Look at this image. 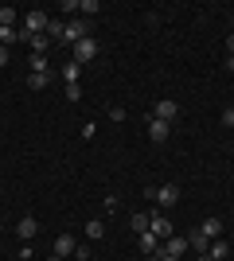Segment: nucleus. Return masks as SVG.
I'll use <instances>...</instances> for the list:
<instances>
[{"mask_svg":"<svg viewBox=\"0 0 234 261\" xmlns=\"http://www.w3.org/2000/svg\"><path fill=\"white\" fill-rule=\"evenodd\" d=\"M148 230H152L156 238H172V222H168L164 215H152V218H148Z\"/></svg>","mask_w":234,"mask_h":261,"instance_id":"6e6552de","label":"nucleus"},{"mask_svg":"<svg viewBox=\"0 0 234 261\" xmlns=\"http://www.w3.org/2000/svg\"><path fill=\"white\" fill-rule=\"evenodd\" d=\"M148 218H152V215H145V211H137V215L129 218V222H133V230H137V234H145V230H148Z\"/></svg>","mask_w":234,"mask_h":261,"instance_id":"a211bd4d","label":"nucleus"},{"mask_svg":"<svg viewBox=\"0 0 234 261\" xmlns=\"http://www.w3.org/2000/svg\"><path fill=\"white\" fill-rule=\"evenodd\" d=\"M8 63V47H0V66Z\"/></svg>","mask_w":234,"mask_h":261,"instance_id":"a878e982","label":"nucleus"},{"mask_svg":"<svg viewBox=\"0 0 234 261\" xmlns=\"http://www.w3.org/2000/svg\"><path fill=\"white\" fill-rule=\"evenodd\" d=\"M63 39H70V43L86 39V23H82V20H67V32H63Z\"/></svg>","mask_w":234,"mask_h":261,"instance_id":"9b49d317","label":"nucleus"},{"mask_svg":"<svg viewBox=\"0 0 234 261\" xmlns=\"http://www.w3.org/2000/svg\"><path fill=\"white\" fill-rule=\"evenodd\" d=\"M98 8H101L98 0H78V12H86V16H94V12H98Z\"/></svg>","mask_w":234,"mask_h":261,"instance_id":"412c9836","label":"nucleus"},{"mask_svg":"<svg viewBox=\"0 0 234 261\" xmlns=\"http://www.w3.org/2000/svg\"><path fill=\"white\" fill-rule=\"evenodd\" d=\"M0 230H4V222H0Z\"/></svg>","mask_w":234,"mask_h":261,"instance_id":"c85d7f7f","label":"nucleus"},{"mask_svg":"<svg viewBox=\"0 0 234 261\" xmlns=\"http://www.w3.org/2000/svg\"><path fill=\"white\" fill-rule=\"evenodd\" d=\"M47 78H51L47 70H39V74H28V86H32V90H43V86H47Z\"/></svg>","mask_w":234,"mask_h":261,"instance_id":"aec40b11","label":"nucleus"},{"mask_svg":"<svg viewBox=\"0 0 234 261\" xmlns=\"http://www.w3.org/2000/svg\"><path fill=\"white\" fill-rule=\"evenodd\" d=\"M141 250H145L148 257H156V253H160V238H156L152 230H145V234H141Z\"/></svg>","mask_w":234,"mask_h":261,"instance_id":"ddd939ff","label":"nucleus"},{"mask_svg":"<svg viewBox=\"0 0 234 261\" xmlns=\"http://www.w3.org/2000/svg\"><path fill=\"white\" fill-rule=\"evenodd\" d=\"M168 133H172V125H168V121H156V117H148V137H152L156 144H164V141H168Z\"/></svg>","mask_w":234,"mask_h":261,"instance_id":"0eeeda50","label":"nucleus"},{"mask_svg":"<svg viewBox=\"0 0 234 261\" xmlns=\"http://www.w3.org/2000/svg\"><path fill=\"white\" fill-rule=\"evenodd\" d=\"M59 78H63V82H67V86H78V78H82V66H78L74 59H70V63L63 66V70H59Z\"/></svg>","mask_w":234,"mask_h":261,"instance_id":"f8f14e48","label":"nucleus"},{"mask_svg":"<svg viewBox=\"0 0 234 261\" xmlns=\"http://www.w3.org/2000/svg\"><path fill=\"white\" fill-rule=\"evenodd\" d=\"M28 43H32V51H35V55H47V51H51V39H47V32L28 35Z\"/></svg>","mask_w":234,"mask_h":261,"instance_id":"2eb2a0df","label":"nucleus"},{"mask_svg":"<svg viewBox=\"0 0 234 261\" xmlns=\"http://www.w3.org/2000/svg\"><path fill=\"white\" fill-rule=\"evenodd\" d=\"M101 234H106V226H101V222H90V226H86V238H101Z\"/></svg>","mask_w":234,"mask_h":261,"instance_id":"5701e85b","label":"nucleus"},{"mask_svg":"<svg viewBox=\"0 0 234 261\" xmlns=\"http://www.w3.org/2000/svg\"><path fill=\"white\" fill-rule=\"evenodd\" d=\"M223 125H230V129H234V109H223Z\"/></svg>","mask_w":234,"mask_h":261,"instance_id":"393cba45","label":"nucleus"},{"mask_svg":"<svg viewBox=\"0 0 234 261\" xmlns=\"http://www.w3.org/2000/svg\"><path fill=\"white\" fill-rule=\"evenodd\" d=\"M0 28H16V8H8V4L0 8Z\"/></svg>","mask_w":234,"mask_h":261,"instance_id":"6ab92c4d","label":"nucleus"},{"mask_svg":"<svg viewBox=\"0 0 234 261\" xmlns=\"http://www.w3.org/2000/svg\"><path fill=\"white\" fill-rule=\"evenodd\" d=\"M51 261H63V257H55V253H51Z\"/></svg>","mask_w":234,"mask_h":261,"instance_id":"cd10ccee","label":"nucleus"},{"mask_svg":"<svg viewBox=\"0 0 234 261\" xmlns=\"http://www.w3.org/2000/svg\"><path fill=\"white\" fill-rule=\"evenodd\" d=\"M188 250H195V253H207V250H211V238H207L203 230H191V234H188Z\"/></svg>","mask_w":234,"mask_h":261,"instance_id":"1a4fd4ad","label":"nucleus"},{"mask_svg":"<svg viewBox=\"0 0 234 261\" xmlns=\"http://www.w3.org/2000/svg\"><path fill=\"white\" fill-rule=\"evenodd\" d=\"M16 234H20L23 242H28V238H35V234H39V222H35L32 215H23V218H20V226H16Z\"/></svg>","mask_w":234,"mask_h":261,"instance_id":"9d476101","label":"nucleus"},{"mask_svg":"<svg viewBox=\"0 0 234 261\" xmlns=\"http://www.w3.org/2000/svg\"><path fill=\"white\" fill-rule=\"evenodd\" d=\"M176 113H179V106H176L172 98H160V101L152 106V117H156V121H168V125L176 121Z\"/></svg>","mask_w":234,"mask_h":261,"instance_id":"20e7f679","label":"nucleus"},{"mask_svg":"<svg viewBox=\"0 0 234 261\" xmlns=\"http://www.w3.org/2000/svg\"><path fill=\"white\" fill-rule=\"evenodd\" d=\"M199 230H203V234H207V238H223V222H219V218H203V222H199Z\"/></svg>","mask_w":234,"mask_h":261,"instance_id":"4468645a","label":"nucleus"},{"mask_svg":"<svg viewBox=\"0 0 234 261\" xmlns=\"http://www.w3.org/2000/svg\"><path fill=\"white\" fill-rule=\"evenodd\" d=\"M226 47H230V59H234V35H230V39H226Z\"/></svg>","mask_w":234,"mask_h":261,"instance_id":"bb28decb","label":"nucleus"},{"mask_svg":"<svg viewBox=\"0 0 234 261\" xmlns=\"http://www.w3.org/2000/svg\"><path fill=\"white\" fill-rule=\"evenodd\" d=\"M90 59H98V43L86 35V39H78V43H74V63H78V66H86Z\"/></svg>","mask_w":234,"mask_h":261,"instance_id":"7ed1b4c3","label":"nucleus"},{"mask_svg":"<svg viewBox=\"0 0 234 261\" xmlns=\"http://www.w3.org/2000/svg\"><path fill=\"white\" fill-rule=\"evenodd\" d=\"M110 121H125V109L121 106H110Z\"/></svg>","mask_w":234,"mask_h":261,"instance_id":"b1692460","label":"nucleus"},{"mask_svg":"<svg viewBox=\"0 0 234 261\" xmlns=\"http://www.w3.org/2000/svg\"><path fill=\"white\" fill-rule=\"evenodd\" d=\"M39 70H47V55H32V74H39Z\"/></svg>","mask_w":234,"mask_h":261,"instance_id":"4be33fe9","label":"nucleus"},{"mask_svg":"<svg viewBox=\"0 0 234 261\" xmlns=\"http://www.w3.org/2000/svg\"><path fill=\"white\" fill-rule=\"evenodd\" d=\"M152 199H156V207H160V211H172L179 203V187L176 184H164V187H156Z\"/></svg>","mask_w":234,"mask_h":261,"instance_id":"f03ea898","label":"nucleus"},{"mask_svg":"<svg viewBox=\"0 0 234 261\" xmlns=\"http://www.w3.org/2000/svg\"><path fill=\"white\" fill-rule=\"evenodd\" d=\"M226 253H230V246H226L223 238H215V242H211V250H207V257H211V261H223Z\"/></svg>","mask_w":234,"mask_h":261,"instance_id":"dca6fc26","label":"nucleus"},{"mask_svg":"<svg viewBox=\"0 0 234 261\" xmlns=\"http://www.w3.org/2000/svg\"><path fill=\"white\" fill-rule=\"evenodd\" d=\"M47 23H51V16H47L43 8H32L28 16H23L20 32H28V35H39V32H47Z\"/></svg>","mask_w":234,"mask_h":261,"instance_id":"f257e3e1","label":"nucleus"},{"mask_svg":"<svg viewBox=\"0 0 234 261\" xmlns=\"http://www.w3.org/2000/svg\"><path fill=\"white\" fill-rule=\"evenodd\" d=\"M63 32H67V23H59V20L47 23V39H51V43H59V39H63Z\"/></svg>","mask_w":234,"mask_h":261,"instance_id":"f3484780","label":"nucleus"},{"mask_svg":"<svg viewBox=\"0 0 234 261\" xmlns=\"http://www.w3.org/2000/svg\"><path fill=\"white\" fill-rule=\"evenodd\" d=\"M51 253H55V257H74V253H78L74 234H59V238H55V250H51Z\"/></svg>","mask_w":234,"mask_h":261,"instance_id":"39448f33","label":"nucleus"},{"mask_svg":"<svg viewBox=\"0 0 234 261\" xmlns=\"http://www.w3.org/2000/svg\"><path fill=\"white\" fill-rule=\"evenodd\" d=\"M160 253H168V257H184L188 253V238H164V246H160Z\"/></svg>","mask_w":234,"mask_h":261,"instance_id":"423d86ee","label":"nucleus"}]
</instances>
